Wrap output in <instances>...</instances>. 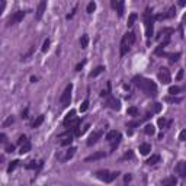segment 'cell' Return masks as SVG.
<instances>
[{"instance_id": "5", "label": "cell", "mask_w": 186, "mask_h": 186, "mask_svg": "<svg viewBox=\"0 0 186 186\" xmlns=\"http://www.w3.org/2000/svg\"><path fill=\"white\" fill-rule=\"evenodd\" d=\"M25 15H26V12L25 10H19V12H16V13H13L10 17H9V20H7V26H10V25H16V23H19L20 20H23V17H25Z\"/></svg>"}, {"instance_id": "9", "label": "cell", "mask_w": 186, "mask_h": 186, "mask_svg": "<svg viewBox=\"0 0 186 186\" xmlns=\"http://www.w3.org/2000/svg\"><path fill=\"white\" fill-rule=\"evenodd\" d=\"M102 135H103V131H95V132L89 137V140H87V146H89V147H92L93 144H96Z\"/></svg>"}, {"instance_id": "25", "label": "cell", "mask_w": 186, "mask_h": 186, "mask_svg": "<svg viewBox=\"0 0 186 186\" xmlns=\"http://www.w3.org/2000/svg\"><path fill=\"white\" fill-rule=\"evenodd\" d=\"M87 44H89V36H87V35H83L82 39H80V45H82V48H83V49L87 48Z\"/></svg>"}, {"instance_id": "39", "label": "cell", "mask_w": 186, "mask_h": 186, "mask_svg": "<svg viewBox=\"0 0 186 186\" xmlns=\"http://www.w3.org/2000/svg\"><path fill=\"white\" fill-rule=\"evenodd\" d=\"M6 151H7V153H13V151H15V146H13V144H7V146H6Z\"/></svg>"}, {"instance_id": "7", "label": "cell", "mask_w": 186, "mask_h": 186, "mask_svg": "<svg viewBox=\"0 0 186 186\" xmlns=\"http://www.w3.org/2000/svg\"><path fill=\"white\" fill-rule=\"evenodd\" d=\"M159 80H160L163 84H169V83L172 82V76H170V71H169L166 67L160 68V71H159Z\"/></svg>"}, {"instance_id": "1", "label": "cell", "mask_w": 186, "mask_h": 186, "mask_svg": "<svg viewBox=\"0 0 186 186\" xmlns=\"http://www.w3.org/2000/svg\"><path fill=\"white\" fill-rule=\"evenodd\" d=\"M132 82H134V84H135L140 90H143L147 96H154L156 92H157L156 83H154L153 80H150V79H146V77H143V76H135Z\"/></svg>"}, {"instance_id": "38", "label": "cell", "mask_w": 186, "mask_h": 186, "mask_svg": "<svg viewBox=\"0 0 186 186\" xmlns=\"http://www.w3.org/2000/svg\"><path fill=\"white\" fill-rule=\"evenodd\" d=\"M169 57H170V60H172V61H178V60H179V57H180V54H179V52H178V54H170Z\"/></svg>"}, {"instance_id": "26", "label": "cell", "mask_w": 186, "mask_h": 186, "mask_svg": "<svg viewBox=\"0 0 186 186\" xmlns=\"http://www.w3.org/2000/svg\"><path fill=\"white\" fill-rule=\"evenodd\" d=\"M42 122H44V115H39V116H38V118H36V119L33 121L32 127H33V128H38V127H39V125H41Z\"/></svg>"}, {"instance_id": "23", "label": "cell", "mask_w": 186, "mask_h": 186, "mask_svg": "<svg viewBox=\"0 0 186 186\" xmlns=\"http://www.w3.org/2000/svg\"><path fill=\"white\" fill-rule=\"evenodd\" d=\"M111 143H112L111 150H112V151H115V150H116V147H118V146H119V143H121V135H118V137H116L115 140H112Z\"/></svg>"}, {"instance_id": "14", "label": "cell", "mask_w": 186, "mask_h": 186, "mask_svg": "<svg viewBox=\"0 0 186 186\" xmlns=\"http://www.w3.org/2000/svg\"><path fill=\"white\" fill-rule=\"evenodd\" d=\"M122 38H124V39H125L130 45H132V44L135 42V33H134V32H127Z\"/></svg>"}, {"instance_id": "16", "label": "cell", "mask_w": 186, "mask_h": 186, "mask_svg": "<svg viewBox=\"0 0 186 186\" xmlns=\"http://www.w3.org/2000/svg\"><path fill=\"white\" fill-rule=\"evenodd\" d=\"M74 118H76V111H74V109H71V111H70V112H68V114L65 115V118H64V121H63L64 127H65V125H67V124H68L70 121H73Z\"/></svg>"}, {"instance_id": "27", "label": "cell", "mask_w": 186, "mask_h": 186, "mask_svg": "<svg viewBox=\"0 0 186 186\" xmlns=\"http://www.w3.org/2000/svg\"><path fill=\"white\" fill-rule=\"evenodd\" d=\"M162 183H163V185H176V183H178V180H176V178H175V176H172V178H169V179H164Z\"/></svg>"}, {"instance_id": "42", "label": "cell", "mask_w": 186, "mask_h": 186, "mask_svg": "<svg viewBox=\"0 0 186 186\" xmlns=\"http://www.w3.org/2000/svg\"><path fill=\"white\" fill-rule=\"evenodd\" d=\"M4 7H6V0H0V13L4 10Z\"/></svg>"}, {"instance_id": "13", "label": "cell", "mask_w": 186, "mask_h": 186, "mask_svg": "<svg viewBox=\"0 0 186 186\" xmlns=\"http://www.w3.org/2000/svg\"><path fill=\"white\" fill-rule=\"evenodd\" d=\"M106 154H105V151H98V153H95V154H92V156H89V157H86V162H93V160H99V159H103Z\"/></svg>"}, {"instance_id": "24", "label": "cell", "mask_w": 186, "mask_h": 186, "mask_svg": "<svg viewBox=\"0 0 186 186\" xmlns=\"http://www.w3.org/2000/svg\"><path fill=\"white\" fill-rule=\"evenodd\" d=\"M137 17H138V16H137V13H131V15H130V17H128V23H127V25H128V28H131V26L134 25V22H135V19H137Z\"/></svg>"}, {"instance_id": "49", "label": "cell", "mask_w": 186, "mask_h": 186, "mask_svg": "<svg viewBox=\"0 0 186 186\" xmlns=\"http://www.w3.org/2000/svg\"><path fill=\"white\" fill-rule=\"evenodd\" d=\"M132 157H134V154H132V153H127V154L124 156V159H132Z\"/></svg>"}, {"instance_id": "6", "label": "cell", "mask_w": 186, "mask_h": 186, "mask_svg": "<svg viewBox=\"0 0 186 186\" xmlns=\"http://www.w3.org/2000/svg\"><path fill=\"white\" fill-rule=\"evenodd\" d=\"M106 106H109L114 111H119L121 109V102L109 93V95H106Z\"/></svg>"}, {"instance_id": "50", "label": "cell", "mask_w": 186, "mask_h": 186, "mask_svg": "<svg viewBox=\"0 0 186 186\" xmlns=\"http://www.w3.org/2000/svg\"><path fill=\"white\" fill-rule=\"evenodd\" d=\"M0 143H6V135L4 134H0Z\"/></svg>"}, {"instance_id": "41", "label": "cell", "mask_w": 186, "mask_h": 186, "mask_svg": "<svg viewBox=\"0 0 186 186\" xmlns=\"http://www.w3.org/2000/svg\"><path fill=\"white\" fill-rule=\"evenodd\" d=\"M118 4H119L118 0H111V6H112L114 9H118Z\"/></svg>"}, {"instance_id": "40", "label": "cell", "mask_w": 186, "mask_h": 186, "mask_svg": "<svg viewBox=\"0 0 186 186\" xmlns=\"http://www.w3.org/2000/svg\"><path fill=\"white\" fill-rule=\"evenodd\" d=\"M84 64H86V61H82V63H79V64L76 65V71H80V70H82V67H83Z\"/></svg>"}, {"instance_id": "36", "label": "cell", "mask_w": 186, "mask_h": 186, "mask_svg": "<svg viewBox=\"0 0 186 186\" xmlns=\"http://www.w3.org/2000/svg\"><path fill=\"white\" fill-rule=\"evenodd\" d=\"M180 92V87H178V86H172L170 89H169V93L170 95H176V93H179Z\"/></svg>"}, {"instance_id": "10", "label": "cell", "mask_w": 186, "mask_h": 186, "mask_svg": "<svg viewBox=\"0 0 186 186\" xmlns=\"http://www.w3.org/2000/svg\"><path fill=\"white\" fill-rule=\"evenodd\" d=\"M60 138H63V140L60 141V144H61L63 147H65V146H70V144H71V141H73V134H71V132H65V134H61Z\"/></svg>"}, {"instance_id": "29", "label": "cell", "mask_w": 186, "mask_h": 186, "mask_svg": "<svg viewBox=\"0 0 186 186\" xmlns=\"http://www.w3.org/2000/svg\"><path fill=\"white\" fill-rule=\"evenodd\" d=\"M95 9H96V3H95V1H90V3L87 4V7H86V12H87V13H93Z\"/></svg>"}, {"instance_id": "21", "label": "cell", "mask_w": 186, "mask_h": 186, "mask_svg": "<svg viewBox=\"0 0 186 186\" xmlns=\"http://www.w3.org/2000/svg\"><path fill=\"white\" fill-rule=\"evenodd\" d=\"M159 162H160V156H159V154H153V156L147 160V164L153 166V164H156V163H159Z\"/></svg>"}, {"instance_id": "33", "label": "cell", "mask_w": 186, "mask_h": 186, "mask_svg": "<svg viewBox=\"0 0 186 186\" xmlns=\"http://www.w3.org/2000/svg\"><path fill=\"white\" fill-rule=\"evenodd\" d=\"M128 115H131V116H137V115H138V109H137L135 106L128 108Z\"/></svg>"}, {"instance_id": "2", "label": "cell", "mask_w": 186, "mask_h": 186, "mask_svg": "<svg viewBox=\"0 0 186 186\" xmlns=\"http://www.w3.org/2000/svg\"><path fill=\"white\" fill-rule=\"evenodd\" d=\"M118 172H114V173H111L109 170H98L96 173H95V176L99 179V180H102V182H105V183H111V182H114L116 178H118Z\"/></svg>"}, {"instance_id": "35", "label": "cell", "mask_w": 186, "mask_h": 186, "mask_svg": "<svg viewBox=\"0 0 186 186\" xmlns=\"http://www.w3.org/2000/svg\"><path fill=\"white\" fill-rule=\"evenodd\" d=\"M87 108H89V100L86 99V100L80 105V112H86V111H87Z\"/></svg>"}, {"instance_id": "28", "label": "cell", "mask_w": 186, "mask_h": 186, "mask_svg": "<svg viewBox=\"0 0 186 186\" xmlns=\"http://www.w3.org/2000/svg\"><path fill=\"white\" fill-rule=\"evenodd\" d=\"M17 164H19V162H17V160H13V162L9 164V167H7V173H12V172L17 167Z\"/></svg>"}, {"instance_id": "48", "label": "cell", "mask_w": 186, "mask_h": 186, "mask_svg": "<svg viewBox=\"0 0 186 186\" xmlns=\"http://www.w3.org/2000/svg\"><path fill=\"white\" fill-rule=\"evenodd\" d=\"M154 105H156V106H154V111H156V112H159V111L162 109V106H160V103H154Z\"/></svg>"}, {"instance_id": "54", "label": "cell", "mask_w": 186, "mask_h": 186, "mask_svg": "<svg viewBox=\"0 0 186 186\" xmlns=\"http://www.w3.org/2000/svg\"><path fill=\"white\" fill-rule=\"evenodd\" d=\"M1 162H3V157H1V156H0V163H1Z\"/></svg>"}, {"instance_id": "3", "label": "cell", "mask_w": 186, "mask_h": 186, "mask_svg": "<svg viewBox=\"0 0 186 186\" xmlns=\"http://www.w3.org/2000/svg\"><path fill=\"white\" fill-rule=\"evenodd\" d=\"M144 22H146V33H147V38H150L153 35V17H151L150 9H147L144 12Z\"/></svg>"}, {"instance_id": "37", "label": "cell", "mask_w": 186, "mask_h": 186, "mask_svg": "<svg viewBox=\"0 0 186 186\" xmlns=\"http://www.w3.org/2000/svg\"><path fill=\"white\" fill-rule=\"evenodd\" d=\"M13 121H15V119H13V116H9V118L4 121V124H3V125H4V127H9V125H12V124H13Z\"/></svg>"}, {"instance_id": "52", "label": "cell", "mask_w": 186, "mask_h": 186, "mask_svg": "<svg viewBox=\"0 0 186 186\" xmlns=\"http://www.w3.org/2000/svg\"><path fill=\"white\" fill-rule=\"evenodd\" d=\"M185 4H186V0H179V6H180V7H183Z\"/></svg>"}, {"instance_id": "51", "label": "cell", "mask_w": 186, "mask_h": 186, "mask_svg": "<svg viewBox=\"0 0 186 186\" xmlns=\"http://www.w3.org/2000/svg\"><path fill=\"white\" fill-rule=\"evenodd\" d=\"M182 77H183V70H180V71L178 73V80H180Z\"/></svg>"}, {"instance_id": "43", "label": "cell", "mask_w": 186, "mask_h": 186, "mask_svg": "<svg viewBox=\"0 0 186 186\" xmlns=\"http://www.w3.org/2000/svg\"><path fill=\"white\" fill-rule=\"evenodd\" d=\"M25 141H26V137H25V135H20L19 140H17V144H23Z\"/></svg>"}, {"instance_id": "22", "label": "cell", "mask_w": 186, "mask_h": 186, "mask_svg": "<svg viewBox=\"0 0 186 186\" xmlns=\"http://www.w3.org/2000/svg\"><path fill=\"white\" fill-rule=\"evenodd\" d=\"M144 132H146L147 135H153V134L156 132V128H154L151 124H148V125H146V128H144Z\"/></svg>"}, {"instance_id": "15", "label": "cell", "mask_w": 186, "mask_h": 186, "mask_svg": "<svg viewBox=\"0 0 186 186\" xmlns=\"http://www.w3.org/2000/svg\"><path fill=\"white\" fill-rule=\"evenodd\" d=\"M130 48H131V45L122 38V41H121V55H125L130 51Z\"/></svg>"}, {"instance_id": "4", "label": "cell", "mask_w": 186, "mask_h": 186, "mask_svg": "<svg viewBox=\"0 0 186 186\" xmlns=\"http://www.w3.org/2000/svg\"><path fill=\"white\" fill-rule=\"evenodd\" d=\"M71 90H73V84L70 83V84L64 89V92H63V95H61V98H60V102H61V105H63L64 108L68 106L70 102H71Z\"/></svg>"}, {"instance_id": "44", "label": "cell", "mask_w": 186, "mask_h": 186, "mask_svg": "<svg viewBox=\"0 0 186 186\" xmlns=\"http://www.w3.org/2000/svg\"><path fill=\"white\" fill-rule=\"evenodd\" d=\"M185 138H186V131L183 130V131L180 132V135H179V140H180V141H185Z\"/></svg>"}, {"instance_id": "30", "label": "cell", "mask_w": 186, "mask_h": 186, "mask_svg": "<svg viewBox=\"0 0 186 186\" xmlns=\"http://www.w3.org/2000/svg\"><path fill=\"white\" fill-rule=\"evenodd\" d=\"M74 153H76V148L74 147H71L68 151H67V154H65V157H64V160H70L73 156H74Z\"/></svg>"}, {"instance_id": "12", "label": "cell", "mask_w": 186, "mask_h": 186, "mask_svg": "<svg viewBox=\"0 0 186 186\" xmlns=\"http://www.w3.org/2000/svg\"><path fill=\"white\" fill-rule=\"evenodd\" d=\"M150 151H151V146H150L148 143H141V144H140V153H141L143 156H147Z\"/></svg>"}, {"instance_id": "53", "label": "cell", "mask_w": 186, "mask_h": 186, "mask_svg": "<svg viewBox=\"0 0 186 186\" xmlns=\"http://www.w3.org/2000/svg\"><path fill=\"white\" fill-rule=\"evenodd\" d=\"M36 80H38V79H36V77H33V76H32V77H31V82H32V83H35V82H36Z\"/></svg>"}, {"instance_id": "8", "label": "cell", "mask_w": 186, "mask_h": 186, "mask_svg": "<svg viewBox=\"0 0 186 186\" xmlns=\"http://www.w3.org/2000/svg\"><path fill=\"white\" fill-rule=\"evenodd\" d=\"M45 9H47V0H41L39 1V4H38V9H36V13H35V17L39 20L42 16H44V13H45Z\"/></svg>"}, {"instance_id": "34", "label": "cell", "mask_w": 186, "mask_h": 186, "mask_svg": "<svg viewBox=\"0 0 186 186\" xmlns=\"http://www.w3.org/2000/svg\"><path fill=\"white\" fill-rule=\"evenodd\" d=\"M49 44H51V41H49V39H45V41H44V45H42V52H47V51L49 49Z\"/></svg>"}, {"instance_id": "18", "label": "cell", "mask_w": 186, "mask_h": 186, "mask_svg": "<svg viewBox=\"0 0 186 186\" xmlns=\"http://www.w3.org/2000/svg\"><path fill=\"white\" fill-rule=\"evenodd\" d=\"M170 124H172L170 119H166V118H160V119H159V127H160L162 130H163V128H167Z\"/></svg>"}, {"instance_id": "11", "label": "cell", "mask_w": 186, "mask_h": 186, "mask_svg": "<svg viewBox=\"0 0 186 186\" xmlns=\"http://www.w3.org/2000/svg\"><path fill=\"white\" fill-rule=\"evenodd\" d=\"M176 172L179 173V176L180 178H185L186 176V162H179L178 163V166H176Z\"/></svg>"}, {"instance_id": "47", "label": "cell", "mask_w": 186, "mask_h": 186, "mask_svg": "<svg viewBox=\"0 0 186 186\" xmlns=\"http://www.w3.org/2000/svg\"><path fill=\"white\" fill-rule=\"evenodd\" d=\"M28 112H29V109L26 108V109H25V111L22 112V118H28Z\"/></svg>"}, {"instance_id": "32", "label": "cell", "mask_w": 186, "mask_h": 186, "mask_svg": "<svg viewBox=\"0 0 186 186\" xmlns=\"http://www.w3.org/2000/svg\"><path fill=\"white\" fill-rule=\"evenodd\" d=\"M33 51H35V47H32V48H31V49H29V51H28L25 55H22V61H26V60H28V58H29V57L33 54Z\"/></svg>"}, {"instance_id": "17", "label": "cell", "mask_w": 186, "mask_h": 186, "mask_svg": "<svg viewBox=\"0 0 186 186\" xmlns=\"http://www.w3.org/2000/svg\"><path fill=\"white\" fill-rule=\"evenodd\" d=\"M103 71H105V67H103V65H98V67L89 74V77H98V76H99L100 73H103Z\"/></svg>"}, {"instance_id": "46", "label": "cell", "mask_w": 186, "mask_h": 186, "mask_svg": "<svg viewBox=\"0 0 186 186\" xmlns=\"http://www.w3.org/2000/svg\"><path fill=\"white\" fill-rule=\"evenodd\" d=\"M131 175H125V178H124V180H125V183H128V182H131Z\"/></svg>"}, {"instance_id": "45", "label": "cell", "mask_w": 186, "mask_h": 186, "mask_svg": "<svg viewBox=\"0 0 186 186\" xmlns=\"http://www.w3.org/2000/svg\"><path fill=\"white\" fill-rule=\"evenodd\" d=\"M76 10H77V7H74V9H73V12H71V13H68V15H67L65 17H67V19H71V17L74 16V13H76Z\"/></svg>"}, {"instance_id": "31", "label": "cell", "mask_w": 186, "mask_h": 186, "mask_svg": "<svg viewBox=\"0 0 186 186\" xmlns=\"http://www.w3.org/2000/svg\"><path fill=\"white\" fill-rule=\"evenodd\" d=\"M35 167L41 169V167H42V162H39V164H36L35 162H31V163H29V164L26 166V169H29V170H31V169H35Z\"/></svg>"}, {"instance_id": "19", "label": "cell", "mask_w": 186, "mask_h": 186, "mask_svg": "<svg viewBox=\"0 0 186 186\" xmlns=\"http://www.w3.org/2000/svg\"><path fill=\"white\" fill-rule=\"evenodd\" d=\"M118 135H121V132H118V131H109L108 134H106V141H112V140H115Z\"/></svg>"}, {"instance_id": "20", "label": "cell", "mask_w": 186, "mask_h": 186, "mask_svg": "<svg viewBox=\"0 0 186 186\" xmlns=\"http://www.w3.org/2000/svg\"><path fill=\"white\" fill-rule=\"evenodd\" d=\"M31 147H32V146H31V143L26 140V141L22 144V147H20V154H25V153L31 151Z\"/></svg>"}]
</instances>
